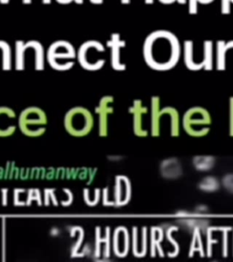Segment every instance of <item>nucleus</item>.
<instances>
[{"mask_svg": "<svg viewBox=\"0 0 233 262\" xmlns=\"http://www.w3.org/2000/svg\"><path fill=\"white\" fill-rule=\"evenodd\" d=\"M144 60L151 69L168 71L177 66L182 56V45L171 31L159 29L146 37L142 48Z\"/></svg>", "mask_w": 233, "mask_h": 262, "instance_id": "f257e3e1", "label": "nucleus"}, {"mask_svg": "<svg viewBox=\"0 0 233 262\" xmlns=\"http://www.w3.org/2000/svg\"><path fill=\"white\" fill-rule=\"evenodd\" d=\"M77 49L68 40H60L49 45L46 51V60L52 69L57 71H67L75 66Z\"/></svg>", "mask_w": 233, "mask_h": 262, "instance_id": "f03ea898", "label": "nucleus"}, {"mask_svg": "<svg viewBox=\"0 0 233 262\" xmlns=\"http://www.w3.org/2000/svg\"><path fill=\"white\" fill-rule=\"evenodd\" d=\"M48 116L39 107L31 106L23 109L17 118V127L24 135L38 138L45 134L48 127Z\"/></svg>", "mask_w": 233, "mask_h": 262, "instance_id": "7ed1b4c3", "label": "nucleus"}, {"mask_svg": "<svg viewBox=\"0 0 233 262\" xmlns=\"http://www.w3.org/2000/svg\"><path fill=\"white\" fill-rule=\"evenodd\" d=\"M64 127L67 132L74 137H85L94 127V117L90 109L77 106L69 109L64 117Z\"/></svg>", "mask_w": 233, "mask_h": 262, "instance_id": "20e7f679", "label": "nucleus"}, {"mask_svg": "<svg viewBox=\"0 0 233 262\" xmlns=\"http://www.w3.org/2000/svg\"><path fill=\"white\" fill-rule=\"evenodd\" d=\"M212 122L210 112L199 106L190 108L182 118V127L186 133L195 138H201L209 134Z\"/></svg>", "mask_w": 233, "mask_h": 262, "instance_id": "39448f33", "label": "nucleus"}, {"mask_svg": "<svg viewBox=\"0 0 233 262\" xmlns=\"http://www.w3.org/2000/svg\"><path fill=\"white\" fill-rule=\"evenodd\" d=\"M105 46L99 40H86L77 50V60L84 70L97 71L103 68L106 59L102 57Z\"/></svg>", "mask_w": 233, "mask_h": 262, "instance_id": "423d86ee", "label": "nucleus"}, {"mask_svg": "<svg viewBox=\"0 0 233 262\" xmlns=\"http://www.w3.org/2000/svg\"><path fill=\"white\" fill-rule=\"evenodd\" d=\"M114 97L104 96L100 100L95 108V112L99 116V135L107 137L108 134V116L114 112Z\"/></svg>", "mask_w": 233, "mask_h": 262, "instance_id": "0eeeda50", "label": "nucleus"}, {"mask_svg": "<svg viewBox=\"0 0 233 262\" xmlns=\"http://www.w3.org/2000/svg\"><path fill=\"white\" fill-rule=\"evenodd\" d=\"M132 115V127L134 134L138 137H147L149 131L144 127V116L148 113V108L141 100H135L129 109Z\"/></svg>", "mask_w": 233, "mask_h": 262, "instance_id": "6e6552de", "label": "nucleus"}, {"mask_svg": "<svg viewBox=\"0 0 233 262\" xmlns=\"http://www.w3.org/2000/svg\"><path fill=\"white\" fill-rule=\"evenodd\" d=\"M107 47L110 49V63L113 70L124 71L127 69L125 64L121 61V48H125L126 41L121 39V34L112 33L110 39L107 41Z\"/></svg>", "mask_w": 233, "mask_h": 262, "instance_id": "1a4fd4ad", "label": "nucleus"}, {"mask_svg": "<svg viewBox=\"0 0 233 262\" xmlns=\"http://www.w3.org/2000/svg\"><path fill=\"white\" fill-rule=\"evenodd\" d=\"M17 118L13 109L1 106L0 107V137L7 138L13 135L17 128Z\"/></svg>", "mask_w": 233, "mask_h": 262, "instance_id": "9d476101", "label": "nucleus"}, {"mask_svg": "<svg viewBox=\"0 0 233 262\" xmlns=\"http://www.w3.org/2000/svg\"><path fill=\"white\" fill-rule=\"evenodd\" d=\"M151 133L153 137L160 135V119L164 116H168L167 107L160 108V96H151Z\"/></svg>", "mask_w": 233, "mask_h": 262, "instance_id": "9b49d317", "label": "nucleus"}, {"mask_svg": "<svg viewBox=\"0 0 233 262\" xmlns=\"http://www.w3.org/2000/svg\"><path fill=\"white\" fill-rule=\"evenodd\" d=\"M131 196V184L128 177L124 175L116 176L115 179L114 196L116 205H125L130 200Z\"/></svg>", "mask_w": 233, "mask_h": 262, "instance_id": "f8f14e48", "label": "nucleus"}, {"mask_svg": "<svg viewBox=\"0 0 233 262\" xmlns=\"http://www.w3.org/2000/svg\"><path fill=\"white\" fill-rule=\"evenodd\" d=\"M160 172L164 179H179L183 172L182 163L177 157L165 158L160 163Z\"/></svg>", "mask_w": 233, "mask_h": 262, "instance_id": "ddd939ff", "label": "nucleus"}, {"mask_svg": "<svg viewBox=\"0 0 233 262\" xmlns=\"http://www.w3.org/2000/svg\"><path fill=\"white\" fill-rule=\"evenodd\" d=\"M130 246L129 232L125 227H116L113 236V249L118 256H125Z\"/></svg>", "mask_w": 233, "mask_h": 262, "instance_id": "4468645a", "label": "nucleus"}, {"mask_svg": "<svg viewBox=\"0 0 233 262\" xmlns=\"http://www.w3.org/2000/svg\"><path fill=\"white\" fill-rule=\"evenodd\" d=\"M214 44L212 40H205L203 42V57L201 60L197 62L198 71L200 70H213L214 63Z\"/></svg>", "mask_w": 233, "mask_h": 262, "instance_id": "2eb2a0df", "label": "nucleus"}, {"mask_svg": "<svg viewBox=\"0 0 233 262\" xmlns=\"http://www.w3.org/2000/svg\"><path fill=\"white\" fill-rule=\"evenodd\" d=\"M233 49V40H218L216 42V69L218 70H226L227 53Z\"/></svg>", "mask_w": 233, "mask_h": 262, "instance_id": "dca6fc26", "label": "nucleus"}, {"mask_svg": "<svg viewBox=\"0 0 233 262\" xmlns=\"http://www.w3.org/2000/svg\"><path fill=\"white\" fill-rule=\"evenodd\" d=\"M0 63H1V69L5 71L12 70V66H13L12 48L9 42L2 40H0Z\"/></svg>", "mask_w": 233, "mask_h": 262, "instance_id": "f3484780", "label": "nucleus"}, {"mask_svg": "<svg viewBox=\"0 0 233 262\" xmlns=\"http://www.w3.org/2000/svg\"><path fill=\"white\" fill-rule=\"evenodd\" d=\"M193 49H194V45L192 40H185L183 42V57H184V63L187 69L192 71H198L197 61L195 60L194 56H193L194 54Z\"/></svg>", "mask_w": 233, "mask_h": 262, "instance_id": "a211bd4d", "label": "nucleus"}, {"mask_svg": "<svg viewBox=\"0 0 233 262\" xmlns=\"http://www.w3.org/2000/svg\"><path fill=\"white\" fill-rule=\"evenodd\" d=\"M216 163V158L213 156H206V155H200V156H195L192 159V164L195 169L199 171H209L212 170Z\"/></svg>", "mask_w": 233, "mask_h": 262, "instance_id": "6ab92c4d", "label": "nucleus"}, {"mask_svg": "<svg viewBox=\"0 0 233 262\" xmlns=\"http://www.w3.org/2000/svg\"><path fill=\"white\" fill-rule=\"evenodd\" d=\"M198 187L203 192H215L220 189V181L214 176H206L200 179Z\"/></svg>", "mask_w": 233, "mask_h": 262, "instance_id": "aec40b11", "label": "nucleus"}, {"mask_svg": "<svg viewBox=\"0 0 233 262\" xmlns=\"http://www.w3.org/2000/svg\"><path fill=\"white\" fill-rule=\"evenodd\" d=\"M167 112L169 117V127H170V135L172 137H178L180 135V114L177 109L170 106H167Z\"/></svg>", "mask_w": 233, "mask_h": 262, "instance_id": "412c9836", "label": "nucleus"}, {"mask_svg": "<svg viewBox=\"0 0 233 262\" xmlns=\"http://www.w3.org/2000/svg\"><path fill=\"white\" fill-rule=\"evenodd\" d=\"M221 184L228 192L233 194V173L224 175L221 179Z\"/></svg>", "mask_w": 233, "mask_h": 262, "instance_id": "4be33fe9", "label": "nucleus"}, {"mask_svg": "<svg viewBox=\"0 0 233 262\" xmlns=\"http://www.w3.org/2000/svg\"><path fill=\"white\" fill-rule=\"evenodd\" d=\"M220 11L223 15H229L231 12V3L230 0H222Z\"/></svg>", "mask_w": 233, "mask_h": 262, "instance_id": "5701e85b", "label": "nucleus"}, {"mask_svg": "<svg viewBox=\"0 0 233 262\" xmlns=\"http://www.w3.org/2000/svg\"><path fill=\"white\" fill-rule=\"evenodd\" d=\"M229 134L233 136V96L229 99Z\"/></svg>", "mask_w": 233, "mask_h": 262, "instance_id": "b1692460", "label": "nucleus"}, {"mask_svg": "<svg viewBox=\"0 0 233 262\" xmlns=\"http://www.w3.org/2000/svg\"><path fill=\"white\" fill-rule=\"evenodd\" d=\"M198 4H199V1H197V0H190L189 1V13L191 14V15H195V14L198 13V11H199Z\"/></svg>", "mask_w": 233, "mask_h": 262, "instance_id": "393cba45", "label": "nucleus"}, {"mask_svg": "<svg viewBox=\"0 0 233 262\" xmlns=\"http://www.w3.org/2000/svg\"><path fill=\"white\" fill-rule=\"evenodd\" d=\"M209 212V208L204 204H199L195 208L194 213L196 215L206 214Z\"/></svg>", "mask_w": 233, "mask_h": 262, "instance_id": "a878e982", "label": "nucleus"}, {"mask_svg": "<svg viewBox=\"0 0 233 262\" xmlns=\"http://www.w3.org/2000/svg\"><path fill=\"white\" fill-rule=\"evenodd\" d=\"M160 2L162 4H173L175 3V0H160Z\"/></svg>", "mask_w": 233, "mask_h": 262, "instance_id": "bb28decb", "label": "nucleus"}, {"mask_svg": "<svg viewBox=\"0 0 233 262\" xmlns=\"http://www.w3.org/2000/svg\"><path fill=\"white\" fill-rule=\"evenodd\" d=\"M213 2V0H206V1H204V0H199V4H211Z\"/></svg>", "mask_w": 233, "mask_h": 262, "instance_id": "cd10ccee", "label": "nucleus"}, {"mask_svg": "<svg viewBox=\"0 0 233 262\" xmlns=\"http://www.w3.org/2000/svg\"><path fill=\"white\" fill-rule=\"evenodd\" d=\"M56 2H57V3H61V4H69V3H71L72 1H71V0H68V1H61V0H57Z\"/></svg>", "mask_w": 233, "mask_h": 262, "instance_id": "c85d7f7f", "label": "nucleus"}, {"mask_svg": "<svg viewBox=\"0 0 233 262\" xmlns=\"http://www.w3.org/2000/svg\"><path fill=\"white\" fill-rule=\"evenodd\" d=\"M111 159H116V161H119V160H121L122 157L121 156H112V157H109Z\"/></svg>", "mask_w": 233, "mask_h": 262, "instance_id": "c756f323", "label": "nucleus"}, {"mask_svg": "<svg viewBox=\"0 0 233 262\" xmlns=\"http://www.w3.org/2000/svg\"><path fill=\"white\" fill-rule=\"evenodd\" d=\"M91 3H94V4H102L103 1L100 0V1H94V0H91Z\"/></svg>", "mask_w": 233, "mask_h": 262, "instance_id": "7c9ffc66", "label": "nucleus"}, {"mask_svg": "<svg viewBox=\"0 0 233 262\" xmlns=\"http://www.w3.org/2000/svg\"><path fill=\"white\" fill-rule=\"evenodd\" d=\"M178 3L179 4H187V1L184 0V1H181V0H178Z\"/></svg>", "mask_w": 233, "mask_h": 262, "instance_id": "2f4dec72", "label": "nucleus"}, {"mask_svg": "<svg viewBox=\"0 0 233 262\" xmlns=\"http://www.w3.org/2000/svg\"><path fill=\"white\" fill-rule=\"evenodd\" d=\"M121 3L122 4H130V0H128V1H121Z\"/></svg>", "mask_w": 233, "mask_h": 262, "instance_id": "473e14b6", "label": "nucleus"}, {"mask_svg": "<svg viewBox=\"0 0 233 262\" xmlns=\"http://www.w3.org/2000/svg\"><path fill=\"white\" fill-rule=\"evenodd\" d=\"M145 3H147V4H153L154 3V1L153 0H151V1H145Z\"/></svg>", "mask_w": 233, "mask_h": 262, "instance_id": "72a5a7b5", "label": "nucleus"}, {"mask_svg": "<svg viewBox=\"0 0 233 262\" xmlns=\"http://www.w3.org/2000/svg\"><path fill=\"white\" fill-rule=\"evenodd\" d=\"M43 3H51V1H43Z\"/></svg>", "mask_w": 233, "mask_h": 262, "instance_id": "f704fd0d", "label": "nucleus"}, {"mask_svg": "<svg viewBox=\"0 0 233 262\" xmlns=\"http://www.w3.org/2000/svg\"><path fill=\"white\" fill-rule=\"evenodd\" d=\"M230 3H231V4H233V0H230Z\"/></svg>", "mask_w": 233, "mask_h": 262, "instance_id": "c9c22d12", "label": "nucleus"}, {"mask_svg": "<svg viewBox=\"0 0 233 262\" xmlns=\"http://www.w3.org/2000/svg\"><path fill=\"white\" fill-rule=\"evenodd\" d=\"M212 262H218V261H215V260H214V261H212Z\"/></svg>", "mask_w": 233, "mask_h": 262, "instance_id": "e433bc0d", "label": "nucleus"}]
</instances>
